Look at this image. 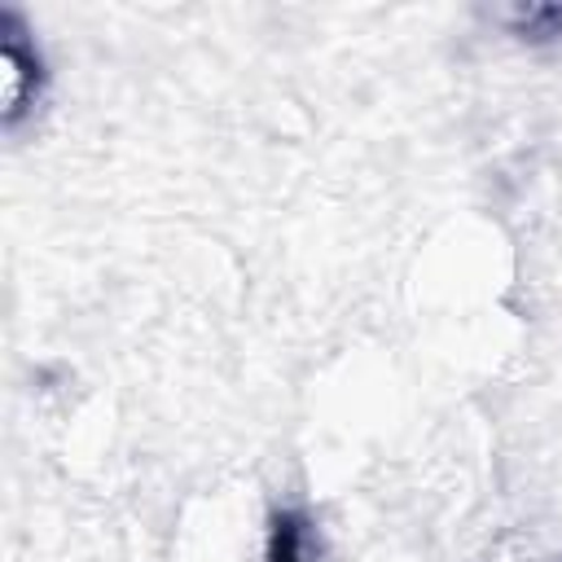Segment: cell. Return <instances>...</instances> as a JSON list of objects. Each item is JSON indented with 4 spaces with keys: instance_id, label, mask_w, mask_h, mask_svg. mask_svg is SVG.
<instances>
[{
    "instance_id": "6da1fadb",
    "label": "cell",
    "mask_w": 562,
    "mask_h": 562,
    "mask_svg": "<svg viewBox=\"0 0 562 562\" xmlns=\"http://www.w3.org/2000/svg\"><path fill=\"white\" fill-rule=\"evenodd\" d=\"M277 562H299V527L294 522H281V531H277Z\"/></svg>"
}]
</instances>
